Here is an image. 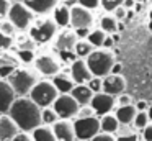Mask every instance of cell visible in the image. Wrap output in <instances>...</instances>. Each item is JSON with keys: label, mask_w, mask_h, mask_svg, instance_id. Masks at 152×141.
Returning a JSON list of instances; mask_svg holds the SVG:
<instances>
[{"label": "cell", "mask_w": 152, "mask_h": 141, "mask_svg": "<svg viewBox=\"0 0 152 141\" xmlns=\"http://www.w3.org/2000/svg\"><path fill=\"white\" fill-rule=\"evenodd\" d=\"M41 110L43 108L38 107L30 97H18L13 102L8 115L17 123L20 131L31 133L39 125H43V121H41Z\"/></svg>", "instance_id": "1"}, {"label": "cell", "mask_w": 152, "mask_h": 141, "mask_svg": "<svg viewBox=\"0 0 152 141\" xmlns=\"http://www.w3.org/2000/svg\"><path fill=\"white\" fill-rule=\"evenodd\" d=\"M18 97H28L33 87L39 82V74L36 69L28 67H17L15 72L7 79Z\"/></svg>", "instance_id": "2"}, {"label": "cell", "mask_w": 152, "mask_h": 141, "mask_svg": "<svg viewBox=\"0 0 152 141\" xmlns=\"http://www.w3.org/2000/svg\"><path fill=\"white\" fill-rule=\"evenodd\" d=\"M85 61H87V66H88L93 77H102V79L111 74V69L116 62L115 54L110 49H105V48L95 49Z\"/></svg>", "instance_id": "3"}, {"label": "cell", "mask_w": 152, "mask_h": 141, "mask_svg": "<svg viewBox=\"0 0 152 141\" xmlns=\"http://www.w3.org/2000/svg\"><path fill=\"white\" fill-rule=\"evenodd\" d=\"M28 97L39 108H48V107H53L56 98L59 97V92H57L56 85L53 84V80H39L33 87V90L30 92Z\"/></svg>", "instance_id": "4"}, {"label": "cell", "mask_w": 152, "mask_h": 141, "mask_svg": "<svg viewBox=\"0 0 152 141\" xmlns=\"http://www.w3.org/2000/svg\"><path fill=\"white\" fill-rule=\"evenodd\" d=\"M57 28L59 26L56 25L53 18H41L36 20V21L31 25L30 28V36L33 38V41L39 44H46V43L53 41L57 35Z\"/></svg>", "instance_id": "5"}, {"label": "cell", "mask_w": 152, "mask_h": 141, "mask_svg": "<svg viewBox=\"0 0 152 141\" xmlns=\"http://www.w3.org/2000/svg\"><path fill=\"white\" fill-rule=\"evenodd\" d=\"M7 18L13 23L17 31H26L34 23V13L21 0H18V2H12V7H10V12H8Z\"/></svg>", "instance_id": "6"}, {"label": "cell", "mask_w": 152, "mask_h": 141, "mask_svg": "<svg viewBox=\"0 0 152 141\" xmlns=\"http://www.w3.org/2000/svg\"><path fill=\"white\" fill-rule=\"evenodd\" d=\"M72 123H74V131H75L77 140L90 141L93 136H96L100 133V117H96V115L87 118L77 117Z\"/></svg>", "instance_id": "7"}, {"label": "cell", "mask_w": 152, "mask_h": 141, "mask_svg": "<svg viewBox=\"0 0 152 141\" xmlns=\"http://www.w3.org/2000/svg\"><path fill=\"white\" fill-rule=\"evenodd\" d=\"M53 108L57 113L59 120H72V118H77V115H79L80 105L77 103V100L70 94H59V97L53 103Z\"/></svg>", "instance_id": "8"}, {"label": "cell", "mask_w": 152, "mask_h": 141, "mask_svg": "<svg viewBox=\"0 0 152 141\" xmlns=\"http://www.w3.org/2000/svg\"><path fill=\"white\" fill-rule=\"evenodd\" d=\"M34 69L38 71V74L46 75V77H54L56 74L61 72V62L59 59L54 54H49V52H44V54L36 56L34 59Z\"/></svg>", "instance_id": "9"}, {"label": "cell", "mask_w": 152, "mask_h": 141, "mask_svg": "<svg viewBox=\"0 0 152 141\" xmlns=\"http://www.w3.org/2000/svg\"><path fill=\"white\" fill-rule=\"evenodd\" d=\"M115 105H116V98L113 95L106 94V92L93 94L92 102H90V107L93 108L96 117H103V115L111 113V110H115Z\"/></svg>", "instance_id": "10"}, {"label": "cell", "mask_w": 152, "mask_h": 141, "mask_svg": "<svg viewBox=\"0 0 152 141\" xmlns=\"http://www.w3.org/2000/svg\"><path fill=\"white\" fill-rule=\"evenodd\" d=\"M70 25L74 30L79 28H90L93 25L92 10L85 8L82 5H74L70 8Z\"/></svg>", "instance_id": "11"}, {"label": "cell", "mask_w": 152, "mask_h": 141, "mask_svg": "<svg viewBox=\"0 0 152 141\" xmlns=\"http://www.w3.org/2000/svg\"><path fill=\"white\" fill-rule=\"evenodd\" d=\"M18 98L17 92L7 79H0V115H8L13 102Z\"/></svg>", "instance_id": "12"}, {"label": "cell", "mask_w": 152, "mask_h": 141, "mask_svg": "<svg viewBox=\"0 0 152 141\" xmlns=\"http://www.w3.org/2000/svg\"><path fill=\"white\" fill-rule=\"evenodd\" d=\"M69 74H70V77L74 79L75 84H87V82L93 77L90 69H88V66H87V61L85 59H79V58L72 61Z\"/></svg>", "instance_id": "13"}, {"label": "cell", "mask_w": 152, "mask_h": 141, "mask_svg": "<svg viewBox=\"0 0 152 141\" xmlns=\"http://www.w3.org/2000/svg\"><path fill=\"white\" fill-rule=\"evenodd\" d=\"M77 41H79V38H77L75 31H72V30H64V31H61L56 36L54 46H56V49L59 52L66 54V52H74V48H75Z\"/></svg>", "instance_id": "14"}, {"label": "cell", "mask_w": 152, "mask_h": 141, "mask_svg": "<svg viewBox=\"0 0 152 141\" xmlns=\"http://www.w3.org/2000/svg\"><path fill=\"white\" fill-rule=\"evenodd\" d=\"M126 89V79L121 74H110L103 77V92L113 95H121Z\"/></svg>", "instance_id": "15"}, {"label": "cell", "mask_w": 152, "mask_h": 141, "mask_svg": "<svg viewBox=\"0 0 152 141\" xmlns=\"http://www.w3.org/2000/svg\"><path fill=\"white\" fill-rule=\"evenodd\" d=\"M53 131L56 134L57 141H74L75 140L74 123L70 120H57L53 125Z\"/></svg>", "instance_id": "16"}, {"label": "cell", "mask_w": 152, "mask_h": 141, "mask_svg": "<svg viewBox=\"0 0 152 141\" xmlns=\"http://www.w3.org/2000/svg\"><path fill=\"white\" fill-rule=\"evenodd\" d=\"M20 133V128L17 126L10 115H0V141H12Z\"/></svg>", "instance_id": "17"}, {"label": "cell", "mask_w": 152, "mask_h": 141, "mask_svg": "<svg viewBox=\"0 0 152 141\" xmlns=\"http://www.w3.org/2000/svg\"><path fill=\"white\" fill-rule=\"evenodd\" d=\"M21 2L34 15H48L59 5V0H21Z\"/></svg>", "instance_id": "18"}, {"label": "cell", "mask_w": 152, "mask_h": 141, "mask_svg": "<svg viewBox=\"0 0 152 141\" xmlns=\"http://www.w3.org/2000/svg\"><path fill=\"white\" fill-rule=\"evenodd\" d=\"M70 95L75 98L77 103H79L80 107H85V105H90V102H92L93 92H92V89H90L87 84H77L75 87L72 89Z\"/></svg>", "instance_id": "19"}, {"label": "cell", "mask_w": 152, "mask_h": 141, "mask_svg": "<svg viewBox=\"0 0 152 141\" xmlns=\"http://www.w3.org/2000/svg\"><path fill=\"white\" fill-rule=\"evenodd\" d=\"M53 84L56 85V89H57L59 94H70L72 89L77 85L75 82H74V79L70 77V74H64V72H59V74L54 75Z\"/></svg>", "instance_id": "20"}, {"label": "cell", "mask_w": 152, "mask_h": 141, "mask_svg": "<svg viewBox=\"0 0 152 141\" xmlns=\"http://www.w3.org/2000/svg\"><path fill=\"white\" fill-rule=\"evenodd\" d=\"M115 115H116V118H118V121L121 125H132L136 115H137V108L132 103L131 105H119V107L116 108Z\"/></svg>", "instance_id": "21"}, {"label": "cell", "mask_w": 152, "mask_h": 141, "mask_svg": "<svg viewBox=\"0 0 152 141\" xmlns=\"http://www.w3.org/2000/svg\"><path fill=\"white\" fill-rule=\"evenodd\" d=\"M53 20L56 21L57 26L61 28H67L70 25V8L64 3H59L56 8L53 10Z\"/></svg>", "instance_id": "22"}, {"label": "cell", "mask_w": 152, "mask_h": 141, "mask_svg": "<svg viewBox=\"0 0 152 141\" xmlns=\"http://www.w3.org/2000/svg\"><path fill=\"white\" fill-rule=\"evenodd\" d=\"M119 126H121V123L118 121L116 115L108 113V115L100 117V131H102V133L115 134V133H118V131H119Z\"/></svg>", "instance_id": "23"}, {"label": "cell", "mask_w": 152, "mask_h": 141, "mask_svg": "<svg viewBox=\"0 0 152 141\" xmlns=\"http://www.w3.org/2000/svg\"><path fill=\"white\" fill-rule=\"evenodd\" d=\"M31 136L33 141H57L53 126H48V125H39L36 130L31 131Z\"/></svg>", "instance_id": "24"}, {"label": "cell", "mask_w": 152, "mask_h": 141, "mask_svg": "<svg viewBox=\"0 0 152 141\" xmlns=\"http://www.w3.org/2000/svg\"><path fill=\"white\" fill-rule=\"evenodd\" d=\"M93 51H95V46H93L88 39H79L75 48H74V54L79 59H87Z\"/></svg>", "instance_id": "25"}, {"label": "cell", "mask_w": 152, "mask_h": 141, "mask_svg": "<svg viewBox=\"0 0 152 141\" xmlns=\"http://www.w3.org/2000/svg\"><path fill=\"white\" fill-rule=\"evenodd\" d=\"M100 28L106 33V35H115L118 31V20L115 18V15H105L100 20Z\"/></svg>", "instance_id": "26"}, {"label": "cell", "mask_w": 152, "mask_h": 141, "mask_svg": "<svg viewBox=\"0 0 152 141\" xmlns=\"http://www.w3.org/2000/svg\"><path fill=\"white\" fill-rule=\"evenodd\" d=\"M106 36H108V35H106V33L100 28V30H92V31H90V35L87 36V39H88V41L95 46V48H103V43H105Z\"/></svg>", "instance_id": "27"}, {"label": "cell", "mask_w": 152, "mask_h": 141, "mask_svg": "<svg viewBox=\"0 0 152 141\" xmlns=\"http://www.w3.org/2000/svg\"><path fill=\"white\" fill-rule=\"evenodd\" d=\"M57 120H59V117H57V113L54 111L53 107H48V108H43V110H41V121H43V125L53 126Z\"/></svg>", "instance_id": "28"}, {"label": "cell", "mask_w": 152, "mask_h": 141, "mask_svg": "<svg viewBox=\"0 0 152 141\" xmlns=\"http://www.w3.org/2000/svg\"><path fill=\"white\" fill-rule=\"evenodd\" d=\"M149 123H151V118H149V115H147V110H145V111H137L134 121H132V126H134L136 130H141L142 131Z\"/></svg>", "instance_id": "29"}, {"label": "cell", "mask_w": 152, "mask_h": 141, "mask_svg": "<svg viewBox=\"0 0 152 141\" xmlns=\"http://www.w3.org/2000/svg\"><path fill=\"white\" fill-rule=\"evenodd\" d=\"M15 44H17V49H21V51H34V49L38 48V44L33 41V38H31V36L17 39V41H15Z\"/></svg>", "instance_id": "30"}, {"label": "cell", "mask_w": 152, "mask_h": 141, "mask_svg": "<svg viewBox=\"0 0 152 141\" xmlns=\"http://www.w3.org/2000/svg\"><path fill=\"white\" fill-rule=\"evenodd\" d=\"M17 59L20 62H23V64H33L34 59H36V56H34V51H21V49H17Z\"/></svg>", "instance_id": "31"}, {"label": "cell", "mask_w": 152, "mask_h": 141, "mask_svg": "<svg viewBox=\"0 0 152 141\" xmlns=\"http://www.w3.org/2000/svg\"><path fill=\"white\" fill-rule=\"evenodd\" d=\"M0 31L2 33H5V35H8V36H17V28L13 26V23L10 21L8 18H4L2 21H0Z\"/></svg>", "instance_id": "32"}, {"label": "cell", "mask_w": 152, "mask_h": 141, "mask_svg": "<svg viewBox=\"0 0 152 141\" xmlns=\"http://www.w3.org/2000/svg\"><path fill=\"white\" fill-rule=\"evenodd\" d=\"M15 44V38L0 31V51H8Z\"/></svg>", "instance_id": "33"}, {"label": "cell", "mask_w": 152, "mask_h": 141, "mask_svg": "<svg viewBox=\"0 0 152 141\" xmlns=\"http://www.w3.org/2000/svg\"><path fill=\"white\" fill-rule=\"evenodd\" d=\"M123 2H124V0H100V5H102L106 12H111L113 13L118 7L123 5Z\"/></svg>", "instance_id": "34"}, {"label": "cell", "mask_w": 152, "mask_h": 141, "mask_svg": "<svg viewBox=\"0 0 152 141\" xmlns=\"http://www.w3.org/2000/svg\"><path fill=\"white\" fill-rule=\"evenodd\" d=\"M90 89H92L93 94H98V92H103V79L102 77H92L88 82H87Z\"/></svg>", "instance_id": "35"}, {"label": "cell", "mask_w": 152, "mask_h": 141, "mask_svg": "<svg viewBox=\"0 0 152 141\" xmlns=\"http://www.w3.org/2000/svg\"><path fill=\"white\" fill-rule=\"evenodd\" d=\"M10 7H12V2H10V0H0V18H2V20L8 16Z\"/></svg>", "instance_id": "36"}, {"label": "cell", "mask_w": 152, "mask_h": 141, "mask_svg": "<svg viewBox=\"0 0 152 141\" xmlns=\"http://www.w3.org/2000/svg\"><path fill=\"white\" fill-rule=\"evenodd\" d=\"M116 141H141V136L137 133H126V134H119L116 138Z\"/></svg>", "instance_id": "37"}, {"label": "cell", "mask_w": 152, "mask_h": 141, "mask_svg": "<svg viewBox=\"0 0 152 141\" xmlns=\"http://www.w3.org/2000/svg\"><path fill=\"white\" fill-rule=\"evenodd\" d=\"M93 115H95L93 108L90 107V105H85V107H80L79 115H77V117H79V118H87V117H93Z\"/></svg>", "instance_id": "38"}, {"label": "cell", "mask_w": 152, "mask_h": 141, "mask_svg": "<svg viewBox=\"0 0 152 141\" xmlns=\"http://www.w3.org/2000/svg\"><path fill=\"white\" fill-rule=\"evenodd\" d=\"M79 5L85 7L88 10H95V8H98L100 0H79Z\"/></svg>", "instance_id": "39"}, {"label": "cell", "mask_w": 152, "mask_h": 141, "mask_svg": "<svg viewBox=\"0 0 152 141\" xmlns=\"http://www.w3.org/2000/svg\"><path fill=\"white\" fill-rule=\"evenodd\" d=\"M90 141H116V138L113 136V134H108V133H102V131H100L98 134H96V136H93L92 140Z\"/></svg>", "instance_id": "40"}, {"label": "cell", "mask_w": 152, "mask_h": 141, "mask_svg": "<svg viewBox=\"0 0 152 141\" xmlns=\"http://www.w3.org/2000/svg\"><path fill=\"white\" fill-rule=\"evenodd\" d=\"M12 141H33V136H31V133H25V131H20V133H18Z\"/></svg>", "instance_id": "41"}, {"label": "cell", "mask_w": 152, "mask_h": 141, "mask_svg": "<svg viewBox=\"0 0 152 141\" xmlns=\"http://www.w3.org/2000/svg\"><path fill=\"white\" fill-rule=\"evenodd\" d=\"M113 15H115V18L116 20H119V18H124L126 15H128V8H126L124 5H121V7H118V8L113 12Z\"/></svg>", "instance_id": "42"}, {"label": "cell", "mask_w": 152, "mask_h": 141, "mask_svg": "<svg viewBox=\"0 0 152 141\" xmlns=\"http://www.w3.org/2000/svg\"><path fill=\"white\" fill-rule=\"evenodd\" d=\"M142 140L144 141H152V123H149L147 126L142 130Z\"/></svg>", "instance_id": "43"}, {"label": "cell", "mask_w": 152, "mask_h": 141, "mask_svg": "<svg viewBox=\"0 0 152 141\" xmlns=\"http://www.w3.org/2000/svg\"><path fill=\"white\" fill-rule=\"evenodd\" d=\"M74 31H75V35H77V38H79V39H87V36L90 35L92 30H90V28H79V30H74Z\"/></svg>", "instance_id": "44"}, {"label": "cell", "mask_w": 152, "mask_h": 141, "mask_svg": "<svg viewBox=\"0 0 152 141\" xmlns=\"http://www.w3.org/2000/svg\"><path fill=\"white\" fill-rule=\"evenodd\" d=\"M118 102H119V105H131L132 103L131 97H129L128 94H121V95H119V98H118Z\"/></svg>", "instance_id": "45"}, {"label": "cell", "mask_w": 152, "mask_h": 141, "mask_svg": "<svg viewBox=\"0 0 152 141\" xmlns=\"http://www.w3.org/2000/svg\"><path fill=\"white\" fill-rule=\"evenodd\" d=\"M136 108H137V111H145L149 108V103H147V102H144V100H141V102H137Z\"/></svg>", "instance_id": "46"}, {"label": "cell", "mask_w": 152, "mask_h": 141, "mask_svg": "<svg viewBox=\"0 0 152 141\" xmlns=\"http://www.w3.org/2000/svg\"><path fill=\"white\" fill-rule=\"evenodd\" d=\"M113 44H115V39H113L111 36H106L105 43H103V48H105V49H111Z\"/></svg>", "instance_id": "47"}, {"label": "cell", "mask_w": 152, "mask_h": 141, "mask_svg": "<svg viewBox=\"0 0 152 141\" xmlns=\"http://www.w3.org/2000/svg\"><path fill=\"white\" fill-rule=\"evenodd\" d=\"M119 72H121V64L115 62V66H113V69H111V74H119Z\"/></svg>", "instance_id": "48"}, {"label": "cell", "mask_w": 152, "mask_h": 141, "mask_svg": "<svg viewBox=\"0 0 152 141\" xmlns=\"http://www.w3.org/2000/svg\"><path fill=\"white\" fill-rule=\"evenodd\" d=\"M123 5H124L126 8H131V7H134V0H124Z\"/></svg>", "instance_id": "49"}, {"label": "cell", "mask_w": 152, "mask_h": 141, "mask_svg": "<svg viewBox=\"0 0 152 141\" xmlns=\"http://www.w3.org/2000/svg\"><path fill=\"white\" fill-rule=\"evenodd\" d=\"M149 30L152 33V10H151V15H149Z\"/></svg>", "instance_id": "50"}, {"label": "cell", "mask_w": 152, "mask_h": 141, "mask_svg": "<svg viewBox=\"0 0 152 141\" xmlns=\"http://www.w3.org/2000/svg\"><path fill=\"white\" fill-rule=\"evenodd\" d=\"M147 115H149V118H151V121H152V105H149V108H147Z\"/></svg>", "instance_id": "51"}, {"label": "cell", "mask_w": 152, "mask_h": 141, "mask_svg": "<svg viewBox=\"0 0 152 141\" xmlns=\"http://www.w3.org/2000/svg\"><path fill=\"white\" fill-rule=\"evenodd\" d=\"M74 141H83V140H77V138H75V140H74Z\"/></svg>", "instance_id": "52"}, {"label": "cell", "mask_w": 152, "mask_h": 141, "mask_svg": "<svg viewBox=\"0 0 152 141\" xmlns=\"http://www.w3.org/2000/svg\"><path fill=\"white\" fill-rule=\"evenodd\" d=\"M10 2H18V0H10Z\"/></svg>", "instance_id": "53"}]
</instances>
